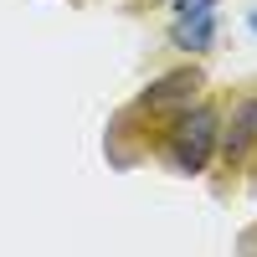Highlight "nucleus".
<instances>
[{
    "instance_id": "nucleus-4",
    "label": "nucleus",
    "mask_w": 257,
    "mask_h": 257,
    "mask_svg": "<svg viewBox=\"0 0 257 257\" xmlns=\"http://www.w3.org/2000/svg\"><path fill=\"white\" fill-rule=\"evenodd\" d=\"M170 41H175L180 52H206L211 41H216V11H211V16H175Z\"/></svg>"
},
{
    "instance_id": "nucleus-3",
    "label": "nucleus",
    "mask_w": 257,
    "mask_h": 257,
    "mask_svg": "<svg viewBox=\"0 0 257 257\" xmlns=\"http://www.w3.org/2000/svg\"><path fill=\"white\" fill-rule=\"evenodd\" d=\"M216 144H221V155L231 165H242L252 155V144H257V98H242L237 108H231V123L216 134Z\"/></svg>"
},
{
    "instance_id": "nucleus-1",
    "label": "nucleus",
    "mask_w": 257,
    "mask_h": 257,
    "mask_svg": "<svg viewBox=\"0 0 257 257\" xmlns=\"http://www.w3.org/2000/svg\"><path fill=\"white\" fill-rule=\"evenodd\" d=\"M216 134H221L216 108H206V103H190V108L175 118V128H170V144H165L170 165H175L180 175H201L206 160H211V149H216Z\"/></svg>"
},
{
    "instance_id": "nucleus-2",
    "label": "nucleus",
    "mask_w": 257,
    "mask_h": 257,
    "mask_svg": "<svg viewBox=\"0 0 257 257\" xmlns=\"http://www.w3.org/2000/svg\"><path fill=\"white\" fill-rule=\"evenodd\" d=\"M196 98H201V72H170L139 93V108L144 113H185Z\"/></svg>"
},
{
    "instance_id": "nucleus-5",
    "label": "nucleus",
    "mask_w": 257,
    "mask_h": 257,
    "mask_svg": "<svg viewBox=\"0 0 257 257\" xmlns=\"http://www.w3.org/2000/svg\"><path fill=\"white\" fill-rule=\"evenodd\" d=\"M216 0H175V16H211Z\"/></svg>"
},
{
    "instance_id": "nucleus-6",
    "label": "nucleus",
    "mask_w": 257,
    "mask_h": 257,
    "mask_svg": "<svg viewBox=\"0 0 257 257\" xmlns=\"http://www.w3.org/2000/svg\"><path fill=\"white\" fill-rule=\"evenodd\" d=\"M247 26H252V31H257V16H252V21H247Z\"/></svg>"
}]
</instances>
